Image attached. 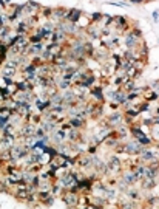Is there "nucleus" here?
Returning <instances> with one entry per match:
<instances>
[{
  "instance_id": "f03ea898",
  "label": "nucleus",
  "mask_w": 159,
  "mask_h": 209,
  "mask_svg": "<svg viewBox=\"0 0 159 209\" xmlns=\"http://www.w3.org/2000/svg\"><path fill=\"white\" fill-rule=\"evenodd\" d=\"M122 167H124V164H122V161L116 157V155H111L110 157V160H108V163H107V175L108 173H121L122 172Z\"/></svg>"
},
{
  "instance_id": "39448f33",
  "label": "nucleus",
  "mask_w": 159,
  "mask_h": 209,
  "mask_svg": "<svg viewBox=\"0 0 159 209\" xmlns=\"http://www.w3.org/2000/svg\"><path fill=\"white\" fill-rule=\"evenodd\" d=\"M121 178L127 183V184H130V186H134L137 181H141V177H139V175H137L134 170H125L122 175H121Z\"/></svg>"
},
{
  "instance_id": "ddd939ff",
  "label": "nucleus",
  "mask_w": 159,
  "mask_h": 209,
  "mask_svg": "<svg viewBox=\"0 0 159 209\" xmlns=\"http://www.w3.org/2000/svg\"><path fill=\"white\" fill-rule=\"evenodd\" d=\"M125 195L128 197V200H134V201H137V200L141 198L139 191H137L136 188H133V186H130V188H128V191L125 192Z\"/></svg>"
},
{
  "instance_id": "9d476101",
  "label": "nucleus",
  "mask_w": 159,
  "mask_h": 209,
  "mask_svg": "<svg viewBox=\"0 0 159 209\" xmlns=\"http://www.w3.org/2000/svg\"><path fill=\"white\" fill-rule=\"evenodd\" d=\"M45 45L44 42H39V43H29L28 47V54H31V56H39V54L44 51Z\"/></svg>"
},
{
  "instance_id": "9b49d317",
  "label": "nucleus",
  "mask_w": 159,
  "mask_h": 209,
  "mask_svg": "<svg viewBox=\"0 0 159 209\" xmlns=\"http://www.w3.org/2000/svg\"><path fill=\"white\" fill-rule=\"evenodd\" d=\"M16 89H17L19 92H29V90H34V89H33V85H31L26 79L16 82Z\"/></svg>"
},
{
  "instance_id": "f8f14e48",
  "label": "nucleus",
  "mask_w": 159,
  "mask_h": 209,
  "mask_svg": "<svg viewBox=\"0 0 159 209\" xmlns=\"http://www.w3.org/2000/svg\"><path fill=\"white\" fill-rule=\"evenodd\" d=\"M68 123H70V126L74 127V129H80V130H82L83 127H85V119H80V118H70Z\"/></svg>"
},
{
  "instance_id": "423d86ee",
  "label": "nucleus",
  "mask_w": 159,
  "mask_h": 209,
  "mask_svg": "<svg viewBox=\"0 0 159 209\" xmlns=\"http://www.w3.org/2000/svg\"><path fill=\"white\" fill-rule=\"evenodd\" d=\"M122 123H124V113L122 112H111V115H108V118H107V124L110 127H118Z\"/></svg>"
},
{
  "instance_id": "f257e3e1",
  "label": "nucleus",
  "mask_w": 159,
  "mask_h": 209,
  "mask_svg": "<svg viewBox=\"0 0 159 209\" xmlns=\"http://www.w3.org/2000/svg\"><path fill=\"white\" fill-rule=\"evenodd\" d=\"M79 195H80L79 192H73L70 189L63 188V191L60 194V198H62V201H63L65 206H68V207H77V204H79Z\"/></svg>"
},
{
  "instance_id": "20e7f679",
  "label": "nucleus",
  "mask_w": 159,
  "mask_h": 209,
  "mask_svg": "<svg viewBox=\"0 0 159 209\" xmlns=\"http://www.w3.org/2000/svg\"><path fill=\"white\" fill-rule=\"evenodd\" d=\"M67 13L68 9L67 8H52V13H51V17L50 20L52 22V23H60V22L67 20Z\"/></svg>"
},
{
  "instance_id": "4468645a",
  "label": "nucleus",
  "mask_w": 159,
  "mask_h": 209,
  "mask_svg": "<svg viewBox=\"0 0 159 209\" xmlns=\"http://www.w3.org/2000/svg\"><path fill=\"white\" fill-rule=\"evenodd\" d=\"M17 73V68L13 67V65H9V64H5L3 65V68H2V76H13Z\"/></svg>"
},
{
  "instance_id": "2eb2a0df",
  "label": "nucleus",
  "mask_w": 159,
  "mask_h": 209,
  "mask_svg": "<svg viewBox=\"0 0 159 209\" xmlns=\"http://www.w3.org/2000/svg\"><path fill=\"white\" fill-rule=\"evenodd\" d=\"M51 13H52V8H46V6H42L40 11H39V14H42V16H44L45 19H48V20L51 17Z\"/></svg>"
},
{
  "instance_id": "7ed1b4c3",
  "label": "nucleus",
  "mask_w": 159,
  "mask_h": 209,
  "mask_svg": "<svg viewBox=\"0 0 159 209\" xmlns=\"http://www.w3.org/2000/svg\"><path fill=\"white\" fill-rule=\"evenodd\" d=\"M142 37H137L134 33L130 30L128 33H125V37H124V43H125V47L127 48H130V50H134L139 47V43H141Z\"/></svg>"
},
{
  "instance_id": "dca6fc26",
  "label": "nucleus",
  "mask_w": 159,
  "mask_h": 209,
  "mask_svg": "<svg viewBox=\"0 0 159 209\" xmlns=\"http://www.w3.org/2000/svg\"><path fill=\"white\" fill-rule=\"evenodd\" d=\"M102 13H93L91 16H90V20H91V23H99V22L102 20Z\"/></svg>"
},
{
  "instance_id": "0eeeda50",
  "label": "nucleus",
  "mask_w": 159,
  "mask_h": 209,
  "mask_svg": "<svg viewBox=\"0 0 159 209\" xmlns=\"http://www.w3.org/2000/svg\"><path fill=\"white\" fill-rule=\"evenodd\" d=\"M67 139H68L70 142H73V144L80 142V141H82V132H80V129L71 127V129L67 132Z\"/></svg>"
},
{
  "instance_id": "1a4fd4ad",
  "label": "nucleus",
  "mask_w": 159,
  "mask_h": 209,
  "mask_svg": "<svg viewBox=\"0 0 159 209\" xmlns=\"http://www.w3.org/2000/svg\"><path fill=\"white\" fill-rule=\"evenodd\" d=\"M90 95L96 98V101H99L100 104H104L105 101H107V99H105V95H104V89H102V87H91V89H90Z\"/></svg>"
},
{
  "instance_id": "f3484780",
  "label": "nucleus",
  "mask_w": 159,
  "mask_h": 209,
  "mask_svg": "<svg viewBox=\"0 0 159 209\" xmlns=\"http://www.w3.org/2000/svg\"><path fill=\"white\" fill-rule=\"evenodd\" d=\"M152 16H153V20L156 22V23H159V9H154Z\"/></svg>"
},
{
  "instance_id": "a211bd4d",
  "label": "nucleus",
  "mask_w": 159,
  "mask_h": 209,
  "mask_svg": "<svg viewBox=\"0 0 159 209\" xmlns=\"http://www.w3.org/2000/svg\"><path fill=\"white\" fill-rule=\"evenodd\" d=\"M0 6H2V8H6V2H5V0H0Z\"/></svg>"
},
{
  "instance_id": "6e6552de",
  "label": "nucleus",
  "mask_w": 159,
  "mask_h": 209,
  "mask_svg": "<svg viewBox=\"0 0 159 209\" xmlns=\"http://www.w3.org/2000/svg\"><path fill=\"white\" fill-rule=\"evenodd\" d=\"M82 11L77 9V8H70L68 9V13H67V20L71 22V23H77V20L82 17Z\"/></svg>"
}]
</instances>
